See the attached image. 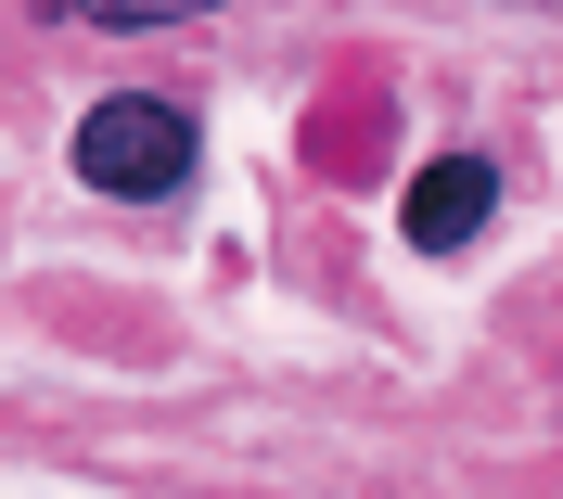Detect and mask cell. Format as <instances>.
Instances as JSON below:
<instances>
[{"instance_id": "6da1fadb", "label": "cell", "mask_w": 563, "mask_h": 499, "mask_svg": "<svg viewBox=\"0 0 563 499\" xmlns=\"http://www.w3.org/2000/svg\"><path fill=\"white\" fill-rule=\"evenodd\" d=\"M77 179L90 192H115V206H154V192H179L192 179V115L154 103V90H115V103L77 115Z\"/></svg>"}, {"instance_id": "3957f363", "label": "cell", "mask_w": 563, "mask_h": 499, "mask_svg": "<svg viewBox=\"0 0 563 499\" xmlns=\"http://www.w3.org/2000/svg\"><path fill=\"white\" fill-rule=\"evenodd\" d=\"M52 26H192V13H218V0H38Z\"/></svg>"}, {"instance_id": "7a4b0ae2", "label": "cell", "mask_w": 563, "mask_h": 499, "mask_svg": "<svg viewBox=\"0 0 563 499\" xmlns=\"http://www.w3.org/2000/svg\"><path fill=\"white\" fill-rule=\"evenodd\" d=\"M487 206H499V167H487V154H435V167L410 179L397 231H410L422 256H449V244H474V231H487Z\"/></svg>"}]
</instances>
